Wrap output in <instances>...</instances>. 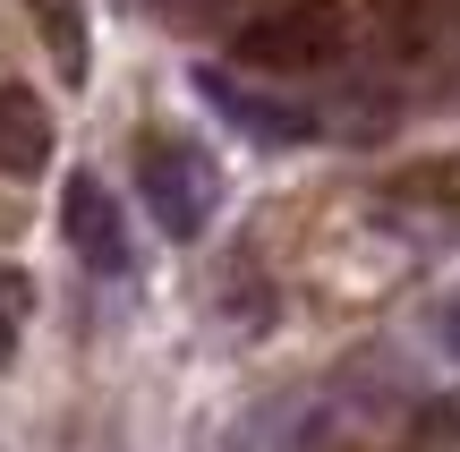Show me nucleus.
I'll list each match as a JSON object with an SVG mask.
<instances>
[{
  "mask_svg": "<svg viewBox=\"0 0 460 452\" xmlns=\"http://www.w3.org/2000/svg\"><path fill=\"white\" fill-rule=\"evenodd\" d=\"M349 51V0H273L230 34V60L247 77H315Z\"/></svg>",
  "mask_w": 460,
  "mask_h": 452,
  "instance_id": "1",
  "label": "nucleus"
},
{
  "mask_svg": "<svg viewBox=\"0 0 460 452\" xmlns=\"http://www.w3.org/2000/svg\"><path fill=\"white\" fill-rule=\"evenodd\" d=\"M137 197L154 205V222L171 239H197L214 222V205H222V171H214V154L197 137H146L137 146Z\"/></svg>",
  "mask_w": 460,
  "mask_h": 452,
  "instance_id": "2",
  "label": "nucleus"
},
{
  "mask_svg": "<svg viewBox=\"0 0 460 452\" xmlns=\"http://www.w3.org/2000/svg\"><path fill=\"white\" fill-rule=\"evenodd\" d=\"M60 239L77 248L85 273H128V231H119V205L94 171H68L60 188Z\"/></svg>",
  "mask_w": 460,
  "mask_h": 452,
  "instance_id": "3",
  "label": "nucleus"
},
{
  "mask_svg": "<svg viewBox=\"0 0 460 452\" xmlns=\"http://www.w3.org/2000/svg\"><path fill=\"white\" fill-rule=\"evenodd\" d=\"M197 94L214 102V111H230L247 137H264V146H298V137H315V111H298V102H273V94H256V85H239L230 68H197Z\"/></svg>",
  "mask_w": 460,
  "mask_h": 452,
  "instance_id": "4",
  "label": "nucleus"
},
{
  "mask_svg": "<svg viewBox=\"0 0 460 452\" xmlns=\"http://www.w3.org/2000/svg\"><path fill=\"white\" fill-rule=\"evenodd\" d=\"M51 163V111L17 77H0V180H43Z\"/></svg>",
  "mask_w": 460,
  "mask_h": 452,
  "instance_id": "5",
  "label": "nucleus"
},
{
  "mask_svg": "<svg viewBox=\"0 0 460 452\" xmlns=\"http://www.w3.org/2000/svg\"><path fill=\"white\" fill-rule=\"evenodd\" d=\"M452 17H460V0H384L376 9V43L393 51V60H427L452 34Z\"/></svg>",
  "mask_w": 460,
  "mask_h": 452,
  "instance_id": "6",
  "label": "nucleus"
},
{
  "mask_svg": "<svg viewBox=\"0 0 460 452\" xmlns=\"http://www.w3.org/2000/svg\"><path fill=\"white\" fill-rule=\"evenodd\" d=\"M26 17H34V34H43V51H51V68H60L68 85L94 68V34H85V0H26Z\"/></svg>",
  "mask_w": 460,
  "mask_h": 452,
  "instance_id": "7",
  "label": "nucleus"
},
{
  "mask_svg": "<svg viewBox=\"0 0 460 452\" xmlns=\"http://www.w3.org/2000/svg\"><path fill=\"white\" fill-rule=\"evenodd\" d=\"M26 316H34V282L17 265H0V368L17 359V333H26Z\"/></svg>",
  "mask_w": 460,
  "mask_h": 452,
  "instance_id": "8",
  "label": "nucleus"
},
{
  "mask_svg": "<svg viewBox=\"0 0 460 452\" xmlns=\"http://www.w3.org/2000/svg\"><path fill=\"white\" fill-rule=\"evenodd\" d=\"M435 341H444V359H460V290L435 307Z\"/></svg>",
  "mask_w": 460,
  "mask_h": 452,
  "instance_id": "9",
  "label": "nucleus"
},
{
  "mask_svg": "<svg viewBox=\"0 0 460 452\" xmlns=\"http://www.w3.org/2000/svg\"><path fill=\"white\" fill-rule=\"evenodd\" d=\"M239 9H247V0H180L188 26H214V17H239Z\"/></svg>",
  "mask_w": 460,
  "mask_h": 452,
  "instance_id": "10",
  "label": "nucleus"
}]
</instances>
